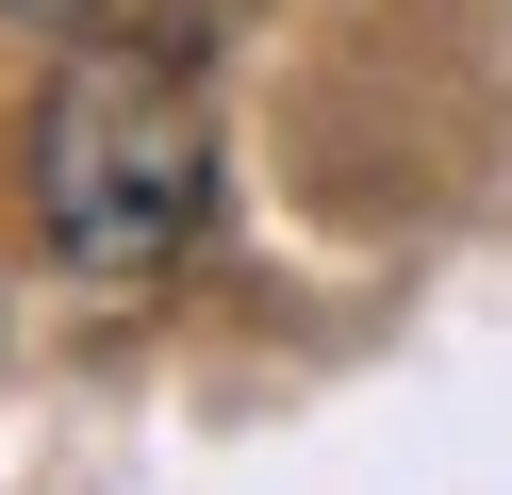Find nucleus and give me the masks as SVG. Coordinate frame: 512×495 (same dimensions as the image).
<instances>
[{"label": "nucleus", "mask_w": 512, "mask_h": 495, "mask_svg": "<svg viewBox=\"0 0 512 495\" xmlns=\"http://www.w3.org/2000/svg\"><path fill=\"white\" fill-rule=\"evenodd\" d=\"M215 215V116L166 33H83L34 99V231L67 281H166Z\"/></svg>", "instance_id": "f257e3e1"}, {"label": "nucleus", "mask_w": 512, "mask_h": 495, "mask_svg": "<svg viewBox=\"0 0 512 495\" xmlns=\"http://www.w3.org/2000/svg\"><path fill=\"white\" fill-rule=\"evenodd\" d=\"M17 17H50V33H100V17H116V0H17Z\"/></svg>", "instance_id": "f03ea898"}]
</instances>
